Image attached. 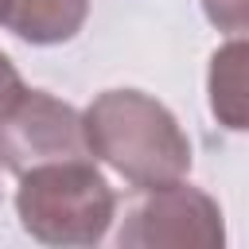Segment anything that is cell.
<instances>
[{
	"label": "cell",
	"instance_id": "6da1fadb",
	"mask_svg": "<svg viewBox=\"0 0 249 249\" xmlns=\"http://www.w3.org/2000/svg\"><path fill=\"white\" fill-rule=\"evenodd\" d=\"M86 144L124 183L156 187L191 171V140L175 113L144 89H105L86 113Z\"/></svg>",
	"mask_w": 249,
	"mask_h": 249
},
{
	"label": "cell",
	"instance_id": "7a4b0ae2",
	"mask_svg": "<svg viewBox=\"0 0 249 249\" xmlns=\"http://www.w3.org/2000/svg\"><path fill=\"white\" fill-rule=\"evenodd\" d=\"M16 214L43 245H97L117 214V195L93 160L43 163L19 175Z\"/></svg>",
	"mask_w": 249,
	"mask_h": 249
},
{
	"label": "cell",
	"instance_id": "3957f363",
	"mask_svg": "<svg viewBox=\"0 0 249 249\" xmlns=\"http://www.w3.org/2000/svg\"><path fill=\"white\" fill-rule=\"evenodd\" d=\"M222 241V206L183 179L136 187L117 230L121 249H218Z\"/></svg>",
	"mask_w": 249,
	"mask_h": 249
},
{
	"label": "cell",
	"instance_id": "277c9868",
	"mask_svg": "<svg viewBox=\"0 0 249 249\" xmlns=\"http://www.w3.org/2000/svg\"><path fill=\"white\" fill-rule=\"evenodd\" d=\"M66 160H93L82 113L47 89H23L0 113V167L23 175Z\"/></svg>",
	"mask_w": 249,
	"mask_h": 249
},
{
	"label": "cell",
	"instance_id": "5b68a950",
	"mask_svg": "<svg viewBox=\"0 0 249 249\" xmlns=\"http://www.w3.org/2000/svg\"><path fill=\"white\" fill-rule=\"evenodd\" d=\"M206 101L222 128L249 132V39H230L210 54Z\"/></svg>",
	"mask_w": 249,
	"mask_h": 249
},
{
	"label": "cell",
	"instance_id": "8992f818",
	"mask_svg": "<svg viewBox=\"0 0 249 249\" xmlns=\"http://www.w3.org/2000/svg\"><path fill=\"white\" fill-rule=\"evenodd\" d=\"M89 16V0H4L0 23L31 43V47H54L70 43Z\"/></svg>",
	"mask_w": 249,
	"mask_h": 249
},
{
	"label": "cell",
	"instance_id": "52a82bcc",
	"mask_svg": "<svg viewBox=\"0 0 249 249\" xmlns=\"http://www.w3.org/2000/svg\"><path fill=\"white\" fill-rule=\"evenodd\" d=\"M202 12L222 35L249 39V0H202Z\"/></svg>",
	"mask_w": 249,
	"mask_h": 249
},
{
	"label": "cell",
	"instance_id": "ba28073f",
	"mask_svg": "<svg viewBox=\"0 0 249 249\" xmlns=\"http://www.w3.org/2000/svg\"><path fill=\"white\" fill-rule=\"evenodd\" d=\"M23 89H27V86H23L19 70H16V66H12V58L0 51V113H4V109H8V105L23 93Z\"/></svg>",
	"mask_w": 249,
	"mask_h": 249
},
{
	"label": "cell",
	"instance_id": "9c48e42d",
	"mask_svg": "<svg viewBox=\"0 0 249 249\" xmlns=\"http://www.w3.org/2000/svg\"><path fill=\"white\" fill-rule=\"evenodd\" d=\"M0 16H4V0H0Z\"/></svg>",
	"mask_w": 249,
	"mask_h": 249
}]
</instances>
